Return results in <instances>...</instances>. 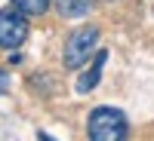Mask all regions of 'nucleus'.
I'll return each instance as SVG.
<instances>
[{
	"label": "nucleus",
	"instance_id": "f257e3e1",
	"mask_svg": "<svg viewBox=\"0 0 154 141\" xmlns=\"http://www.w3.org/2000/svg\"><path fill=\"white\" fill-rule=\"evenodd\" d=\"M126 117L114 107H96L89 113V123H86V135L89 141H126Z\"/></svg>",
	"mask_w": 154,
	"mask_h": 141
},
{
	"label": "nucleus",
	"instance_id": "f03ea898",
	"mask_svg": "<svg viewBox=\"0 0 154 141\" xmlns=\"http://www.w3.org/2000/svg\"><path fill=\"white\" fill-rule=\"evenodd\" d=\"M96 43H99V28H80L68 37L65 43V55H62V65L68 71H77L83 61L96 52Z\"/></svg>",
	"mask_w": 154,
	"mask_h": 141
},
{
	"label": "nucleus",
	"instance_id": "7ed1b4c3",
	"mask_svg": "<svg viewBox=\"0 0 154 141\" xmlns=\"http://www.w3.org/2000/svg\"><path fill=\"white\" fill-rule=\"evenodd\" d=\"M28 37V22L19 6L0 9V49H16Z\"/></svg>",
	"mask_w": 154,
	"mask_h": 141
},
{
	"label": "nucleus",
	"instance_id": "20e7f679",
	"mask_svg": "<svg viewBox=\"0 0 154 141\" xmlns=\"http://www.w3.org/2000/svg\"><path fill=\"white\" fill-rule=\"evenodd\" d=\"M102 65H105V49H102V52H99V58H96V65L93 68H89L83 77H80V80H77V92H89V89H93L99 80H102Z\"/></svg>",
	"mask_w": 154,
	"mask_h": 141
},
{
	"label": "nucleus",
	"instance_id": "39448f33",
	"mask_svg": "<svg viewBox=\"0 0 154 141\" xmlns=\"http://www.w3.org/2000/svg\"><path fill=\"white\" fill-rule=\"evenodd\" d=\"M89 6H93V0H56V9L65 19H80L83 12H89Z\"/></svg>",
	"mask_w": 154,
	"mask_h": 141
},
{
	"label": "nucleus",
	"instance_id": "423d86ee",
	"mask_svg": "<svg viewBox=\"0 0 154 141\" xmlns=\"http://www.w3.org/2000/svg\"><path fill=\"white\" fill-rule=\"evenodd\" d=\"M49 3L53 0H12V6H19L25 16H43L49 9Z\"/></svg>",
	"mask_w": 154,
	"mask_h": 141
},
{
	"label": "nucleus",
	"instance_id": "0eeeda50",
	"mask_svg": "<svg viewBox=\"0 0 154 141\" xmlns=\"http://www.w3.org/2000/svg\"><path fill=\"white\" fill-rule=\"evenodd\" d=\"M6 89H9V77H6L3 71H0V95H3V92H6Z\"/></svg>",
	"mask_w": 154,
	"mask_h": 141
},
{
	"label": "nucleus",
	"instance_id": "6e6552de",
	"mask_svg": "<svg viewBox=\"0 0 154 141\" xmlns=\"http://www.w3.org/2000/svg\"><path fill=\"white\" fill-rule=\"evenodd\" d=\"M37 141H53V138H49L46 132H40V135H37Z\"/></svg>",
	"mask_w": 154,
	"mask_h": 141
}]
</instances>
